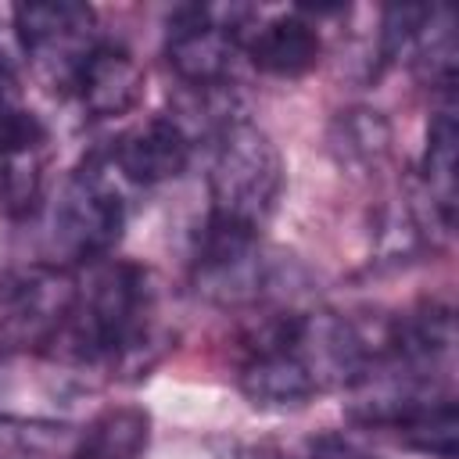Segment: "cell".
I'll use <instances>...</instances> for the list:
<instances>
[{
	"label": "cell",
	"instance_id": "obj_13",
	"mask_svg": "<svg viewBox=\"0 0 459 459\" xmlns=\"http://www.w3.org/2000/svg\"><path fill=\"white\" fill-rule=\"evenodd\" d=\"M326 140L337 165L351 176H377L391 161V126L373 108L337 111Z\"/></svg>",
	"mask_w": 459,
	"mask_h": 459
},
{
	"label": "cell",
	"instance_id": "obj_7",
	"mask_svg": "<svg viewBox=\"0 0 459 459\" xmlns=\"http://www.w3.org/2000/svg\"><path fill=\"white\" fill-rule=\"evenodd\" d=\"M255 22L251 7H176L165 32V61L197 93H226L240 61V32Z\"/></svg>",
	"mask_w": 459,
	"mask_h": 459
},
{
	"label": "cell",
	"instance_id": "obj_19",
	"mask_svg": "<svg viewBox=\"0 0 459 459\" xmlns=\"http://www.w3.org/2000/svg\"><path fill=\"white\" fill-rule=\"evenodd\" d=\"M255 459H377V455L362 452L341 434H316V437H298L287 445H269L255 452Z\"/></svg>",
	"mask_w": 459,
	"mask_h": 459
},
{
	"label": "cell",
	"instance_id": "obj_10",
	"mask_svg": "<svg viewBox=\"0 0 459 459\" xmlns=\"http://www.w3.org/2000/svg\"><path fill=\"white\" fill-rule=\"evenodd\" d=\"M240 57H247V65L265 75L301 79L319 65L323 36L301 7H290L283 14L251 22L240 32Z\"/></svg>",
	"mask_w": 459,
	"mask_h": 459
},
{
	"label": "cell",
	"instance_id": "obj_5",
	"mask_svg": "<svg viewBox=\"0 0 459 459\" xmlns=\"http://www.w3.org/2000/svg\"><path fill=\"white\" fill-rule=\"evenodd\" d=\"M126 219V183L111 172L104 151H93L72 169L50 215V240L61 255L57 262L79 269L111 258L115 244L122 240Z\"/></svg>",
	"mask_w": 459,
	"mask_h": 459
},
{
	"label": "cell",
	"instance_id": "obj_3",
	"mask_svg": "<svg viewBox=\"0 0 459 459\" xmlns=\"http://www.w3.org/2000/svg\"><path fill=\"white\" fill-rule=\"evenodd\" d=\"M287 165L273 136L244 115L212 133L208 158V215L204 222L233 233H258L276 215Z\"/></svg>",
	"mask_w": 459,
	"mask_h": 459
},
{
	"label": "cell",
	"instance_id": "obj_15",
	"mask_svg": "<svg viewBox=\"0 0 459 459\" xmlns=\"http://www.w3.org/2000/svg\"><path fill=\"white\" fill-rule=\"evenodd\" d=\"M455 22L448 7H430L412 50H409V65L420 75V82H427L430 90H437L441 97H452L455 90Z\"/></svg>",
	"mask_w": 459,
	"mask_h": 459
},
{
	"label": "cell",
	"instance_id": "obj_16",
	"mask_svg": "<svg viewBox=\"0 0 459 459\" xmlns=\"http://www.w3.org/2000/svg\"><path fill=\"white\" fill-rule=\"evenodd\" d=\"M47 143L43 122L25 108L22 100V82L7 54L0 50V165L14 158L39 154Z\"/></svg>",
	"mask_w": 459,
	"mask_h": 459
},
{
	"label": "cell",
	"instance_id": "obj_1",
	"mask_svg": "<svg viewBox=\"0 0 459 459\" xmlns=\"http://www.w3.org/2000/svg\"><path fill=\"white\" fill-rule=\"evenodd\" d=\"M384 337V323H362L337 308H276L247 333L237 387L258 409H301L326 391H348Z\"/></svg>",
	"mask_w": 459,
	"mask_h": 459
},
{
	"label": "cell",
	"instance_id": "obj_18",
	"mask_svg": "<svg viewBox=\"0 0 459 459\" xmlns=\"http://www.w3.org/2000/svg\"><path fill=\"white\" fill-rule=\"evenodd\" d=\"M430 7L427 4H394L380 11V29H377V65L373 72H384L398 57H409Z\"/></svg>",
	"mask_w": 459,
	"mask_h": 459
},
{
	"label": "cell",
	"instance_id": "obj_4",
	"mask_svg": "<svg viewBox=\"0 0 459 459\" xmlns=\"http://www.w3.org/2000/svg\"><path fill=\"white\" fill-rule=\"evenodd\" d=\"M194 290L219 308H258L301 290L305 269L294 255L269 247L258 233L201 226L190 258Z\"/></svg>",
	"mask_w": 459,
	"mask_h": 459
},
{
	"label": "cell",
	"instance_id": "obj_2",
	"mask_svg": "<svg viewBox=\"0 0 459 459\" xmlns=\"http://www.w3.org/2000/svg\"><path fill=\"white\" fill-rule=\"evenodd\" d=\"M172 348V330L154 273L129 258L79 265V298L50 359L136 380Z\"/></svg>",
	"mask_w": 459,
	"mask_h": 459
},
{
	"label": "cell",
	"instance_id": "obj_6",
	"mask_svg": "<svg viewBox=\"0 0 459 459\" xmlns=\"http://www.w3.org/2000/svg\"><path fill=\"white\" fill-rule=\"evenodd\" d=\"M79 298V269L29 262L0 276V355H50Z\"/></svg>",
	"mask_w": 459,
	"mask_h": 459
},
{
	"label": "cell",
	"instance_id": "obj_12",
	"mask_svg": "<svg viewBox=\"0 0 459 459\" xmlns=\"http://www.w3.org/2000/svg\"><path fill=\"white\" fill-rule=\"evenodd\" d=\"M455 140H459L455 100L441 97V108L430 115L427 126V147L420 161V197L448 230L455 226Z\"/></svg>",
	"mask_w": 459,
	"mask_h": 459
},
{
	"label": "cell",
	"instance_id": "obj_14",
	"mask_svg": "<svg viewBox=\"0 0 459 459\" xmlns=\"http://www.w3.org/2000/svg\"><path fill=\"white\" fill-rule=\"evenodd\" d=\"M151 448V412L140 405H108L79 434L68 459H143Z\"/></svg>",
	"mask_w": 459,
	"mask_h": 459
},
{
	"label": "cell",
	"instance_id": "obj_8",
	"mask_svg": "<svg viewBox=\"0 0 459 459\" xmlns=\"http://www.w3.org/2000/svg\"><path fill=\"white\" fill-rule=\"evenodd\" d=\"M14 32L25 57L36 65L43 82L57 93H72V82L82 61L100 43L97 11L75 0H47V4H18Z\"/></svg>",
	"mask_w": 459,
	"mask_h": 459
},
{
	"label": "cell",
	"instance_id": "obj_9",
	"mask_svg": "<svg viewBox=\"0 0 459 459\" xmlns=\"http://www.w3.org/2000/svg\"><path fill=\"white\" fill-rule=\"evenodd\" d=\"M190 154L194 140L186 126L172 115L143 118L104 147V161L133 190H151L158 183L176 179L190 165Z\"/></svg>",
	"mask_w": 459,
	"mask_h": 459
},
{
	"label": "cell",
	"instance_id": "obj_11",
	"mask_svg": "<svg viewBox=\"0 0 459 459\" xmlns=\"http://www.w3.org/2000/svg\"><path fill=\"white\" fill-rule=\"evenodd\" d=\"M90 118H115L140 104L143 97V68L133 61L126 47L97 43L93 54L82 61L72 93Z\"/></svg>",
	"mask_w": 459,
	"mask_h": 459
},
{
	"label": "cell",
	"instance_id": "obj_17",
	"mask_svg": "<svg viewBox=\"0 0 459 459\" xmlns=\"http://www.w3.org/2000/svg\"><path fill=\"white\" fill-rule=\"evenodd\" d=\"M391 437L398 445L412 448V452H423V455H434V459H455V452H459V412H455V402L427 409L423 416H416L412 423H405Z\"/></svg>",
	"mask_w": 459,
	"mask_h": 459
}]
</instances>
